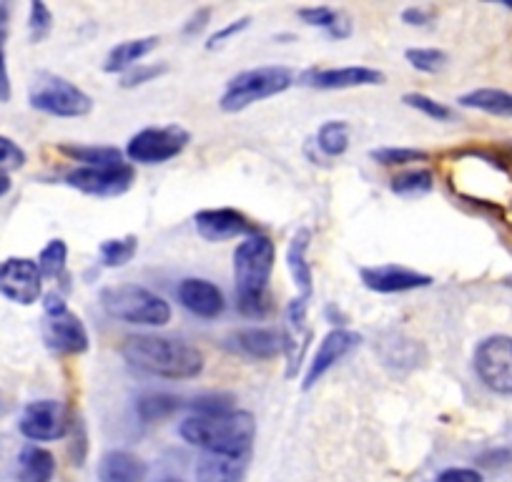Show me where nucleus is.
I'll return each mask as SVG.
<instances>
[{"instance_id": "obj_32", "label": "nucleus", "mask_w": 512, "mask_h": 482, "mask_svg": "<svg viewBox=\"0 0 512 482\" xmlns=\"http://www.w3.org/2000/svg\"><path fill=\"white\" fill-rule=\"evenodd\" d=\"M405 58L422 73H437L447 66V53L440 48H407Z\"/></svg>"}, {"instance_id": "obj_18", "label": "nucleus", "mask_w": 512, "mask_h": 482, "mask_svg": "<svg viewBox=\"0 0 512 482\" xmlns=\"http://www.w3.org/2000/svg\"><path fill=\"white\" fill-rule=\"evenodd\" d=\"M146 472H149L146 462L126 450L106 452L98 462V480L101 482H144Z\"/></svg>"}, {"instance_id": "obj_41", "label": "nucleus", "mask_w": 512, "mask_h": 482, "mask_svg": "<svg viewBox=\"0 0 512 482\" xmlns=\"http://www.w3.org/2000/svg\"><path fill=\"white\" fill-rule=\"evenodd\" d=\"M437 482H482V475L470 467H450L437 477Z\"/></svg>"}, {"instance_id": "obj_12", "label": "nucleus", "mask_w": 512, "mask_h": 482, "mask_svg": "<svg viewBox=\"0 0 512 482\" xmlns=\"http://www.w3.org/2000/svg\"><path fill=\"white\" fill-rule=\"evenodd\" d=\"M43 339L46 347L56 354H83L88 352V332L81 319L71 309L46 314L43 322Z\"/></svg>"}, {"instance_id": "obj_15", "label": "nucleus", "mask_w": 512, "mask_h": 482, "mask_svg": "<svg viewBox=\"0 0 512 482\" xmlns=\"http://www.w3.org/2000/svg\"><path fill=\"white\" fill-rule=\"evenodd\" d=\"M359 342H362L359 334L349 332V329H332V332L322 339V344H319L317 352H314L312 362H309V370L307 375H304V390H312V387L317 385L337 362H342Z\"/></svg>"}, {"instance_id": "obj_22", "label": "nucleus", "mask_w": 512, "mask_h": 482, "mask_svg": "<svg viewBox=\"0 0 512 482\" xmlns=\"http://www.w3.org/2000/svg\"><path fill=\"white\" fill-rule=\"evenodd\" d=\"M244 457H224L206 452L196 462V482H244Z\"/></svg>"}, {"instance_id": "obj_33", "label": "nucleus", "mask_w": 512, "mask_h": 482, "mask_svg": "<svg viewBox=\"0 0 512 482\" xmlns=\"http://www.w3.org/2000/svg\"><path fill=\"white\" fill-rule=\"evenodd\" d=\"M374 161L382 166H405L415 164V161H425L427 151L422 149H397V146H387V149H374L372 154Z\"/></svg>"}, {"instance_id": "obj_26", "label": "nucleus", "mask_w": 512, "mask_h": 482, "mask_svg": "<svg viewBox=\"0 0 512 482\" xmlns=\"http://www.w3.org/2000/svg\"><path fill=\"white\" fill-rule=\"evenodd\" d=\"M136 249H139V239L136 236H123V239H106L98 247V254H101L103 267H126L131 259L136 257Z\"/></svg>"}, {"instance_id": "obj_1", "label": "nucleus", "mask_w": 512, "mask_h": 482, "mask_svg": "<svg viewBox=\"0 0 512 482\" xmlns=\"http://www.w3.org/2000/svg\"><path fill=\"white\" fill-rule=\"evenodd\" d=\"M277 247L264 234L246 236L234 252L236 307L246 317L262 319L269 312V279L274 272Z\"/></svg>"}, {"instance_id": "obj_46", "label": "nucleus", "mask_w": 512, "mask_h": 482, "mask_svg": "<svg viewBox=\"0 0 512 482\" xmlns=\"http://www.w3.org/2000/svg\"><path fill=\"white\" fill-rule=\"evenodd\" d=\"M161 482H184V480H179V477H164Z\"/></svg>"}, {"instance_id": "obj_2", "label": "nucleus", "mask_w": 512, "mask_h": 482, "mask_svg": "<svg viewBox=\"0 0 512 482\" xmlns=\"http://www.w3.org/2000/svg\"><path fill=\"white\" fill-rule=\"evenodd\" d=\"M121 354L136 370L166 377V380H191L204 370V354L191 344L171 337L136 334L123 342Z\"/></svg>"}, {"instance_id": "obj_21", "label": "nucleus", "mask_w": 512, "mask_h": 482, "mask_svg": "<svg viewBox=\"0 0 512 482\" xmlns=\"http://www.w3.org/2000/svg\"><path fill=\"white\" fill-rule=\"evenodd\" d=\"M309 239H312V231L299 229L297 234L292 236V244H289V252H287L289 272H292L294 284H297L299 292H302V299H309L314 292V274L307 262Z\"/></svg>"}, {"instance_id": "obj_47", "label": "nucleus", "mask_w": 512, "mask_h": 482, "mask_svg": "<svg viewBox=\"0 0 512 482\" xmlns=\"http://www.w3.org/2000/svg\"><path fill=\"white\" fill-rule=\"evenodd\" d=\"M505 284H507V287L512 289V277H507V279H505Z\"/></svg>"}, {"instance_id": "obj_13", "label": "nucleus", "mask_w": 512, "mask_h": 482, "mask_svg": "<svg viewBox=\"0 0 512 482\" xmlns=\"http://www.w3.org/2000/svg\"><path fill=\"white\" fill-rule=\"evenodd\" d=\"M196 231L201 239L219 244V241L236 239V236H254L256 224L241 211L221 206V209H204L194 216Z\"/></svg>"}, {"instance_id": "obj_19", "label": "nucleus", "mask_w": 512, "mask_h": 482, "mask_svg": "<svg viewBox=\"0 0 512 482\" xmlns=\"http://www.w3.org/2000/svg\"><path fill=\"white\" fill-rule=\"evenodd\" d=\"M234 347L251 359H274L284 352V339L269 327H249L234 334Z\"/></svg>"}, {"instance_id": "obj_17", "label": "nucleus", "mask_w": 512, "mask_h": 482, "mask_svg": "<svg viewBox=\"0 0 512 482\" xmlns=\"http://www.w3.org/2000/svg\"><path fill=\"white\" fill-rule=\"evenodd\" d=\"M176 297H179L181 307L201 319H216L226 307L221 289L209 279H184L176 289Z\"/></svg>"}, {"instance_id": "obj_24", "label": "nucleus", "mask_w": 512, "mask_h": 482, "mask_svg": "<svg viewBox=\"0 0 512 482\" xmlns=\"http://www.w3.org/2000/svg\"><path fill=\"white\" fill-rule=\"evenodd\" d=\"M460 106L477 108L490 116H512V93L497 91V88H477L460 98Z\"/></svg>"}, {"instance_id": "obj_23", "label": "nucleus", "mask_w": 512, "mask_h": 482, "mask_svg": "<svg viewBox=\"0 0 512 482\" xmlns=\"http://www.w3.org/2000/svg\"><path fill=\"white\" fill-rule=\"evenodd\" d=\"M56 475V457L38 445H26L18 455V477L23 482H51Z\"/></svg>"}, {"instance_id": "obj_14", "label": "nucleus", "mask_w": 512, "mask_h": 482, "mask_svg": "<svg viewBox=\"0 0 512 482\" xmlns=\"http://www.w3.org/2000/svg\"><path fill=\"white\" fill-rule=\"evenodd\" d=\"M364 287L377 294H402L425 289L432 284L430 274L415 272V269L400 267V264H379V267H362L359 269Z\"/></svg>"}, {"instance_id": "obj_6", "label": "nucleus", "mask_w": 512, "mask_h": 482, "mask_svg": "<svg viewBox=\"0 0 512 482\" xmlns=\"http://www.w3.org/2000/svg\"><path fill=\"white\" fill-rule=\"evenodd\" d=\"M31 106L58 118H78L93 111V101L76 83L56 73H41L31 86Z\"/></svg>"}, {"instance_id": "obj_11", "label": "nucleus", "mask_w": 512, "mask_h": 482, "mask_svg": "<svg viewBox=\"0 0 512 482\" xmlns=\"http://www.w3.org/2000/svg\"><path fill=\"white\" fill-rule=\"evenodd\" d=\"M0 294L23 307L36 304L43 294V274L38 264L23 257L0 262Z\"/></svg>"}, {"instance_id": "obj_9", "label": "nucleus", "mask_w": 512, "mask_h": 482, "mask_svg": "<svg viewBox=\"0 0 512 482\" xmlns=\"http://www.w3.org/2000/svg\"><path fill=\"white\" fill-rule=\"evenodd\" d=\"M136 181L134 166L121 161L113 166H81L66 176V184L88 196H121L126 194Z\"/></svg>"}, {"instance_id": "obj_5", "label": "nucleus", "mask_w": 512, "mask_h": 482, "mask_svg": "<svg viewBox=\"0 0 512 482\" xmlns=\"http://www.w3.org/2000/svg\"><path fill=\"white\" fill-rule=\"evenodd\" d=\"M297 76L287 66H259L241 71L226 83V91L221 96L219 106L226 113H239L264 98L279 96L294 86Z\"/></svg>"}, {"instance_id": "obj_44", "label": "nucleus", "mask_w": 512, "mask_h": 482, "mask_svg": "<svg viewBox=\"0 0 512 482\" xmlns=\"http://www.w3.org/2000/svg\"><path fill=\"white\" fill-rule=\"evenodd\" d=\"M402 21H405L407 26H425V23L430 21V13H427L425 8H407V11L402 13Z\"/></svg>"}, {"instance_id": "obj_43", "label": "nucleus", "mask_w": 512, "mask_h": 482, "mask_svg": "<svg viewBox=\"0 0 512 482\" xmlns=\"http://www.w3.org/2000/svg\"><path fill=\"white\" fill-rule=\"evenodd\" d=\"M327 33L332 38H337V41H342V38H349V36H352V21H349L347 16H342V13H339L337 23H334V26L329 28Z\"/></svg>"}, {"instance_id": "obj_25", "label": "nucleus", "mask_w": 512, "mask_h": 482, "mask_svg": "<svg viewBox=\"0 0 512 482\" xmlns=\"http://www.w3.org/2000/svg\"><path fill=\"white\" fill-rule=\"evenodd\" d=\"M61 154H66L68 159L78 161L83 166H113L121 164L123 154L116 146H78V144H63L58 146Z\"/></svg>"}, {"instance_id": "obj_36", "label": "nucleus", "mask_w": 512, "mask_h": 482, "mask_svg": "<svg viewBox=\"0 0 512 482\" xmlns=\"http://www.w3.org/2000/svg\"><path fill=\"white\" fill-rule=\"evenodd\" d=\"M28 28H31L33 43H41L43 38L51 33L53 16H51V11H48L46 3H41V0H33L31 3V21H28Z\"/></svg>"}, {"instance_id": "obj_7", "label": "nucleus", "mask_w": 512, "mask_h": 482, "mask_svg": "<svg viewBox=\"0 0 512 482\" xmlns=\"http://www.w3.org/2000/svg\"><path fill=\"white\" fill-rule=\"evenodd\" d=\"M475 372L495 395L512 397V337L492 334L475 349Z\"/></svg>"}, {"instance_id": "obj_27", "label": "nucleus", "mask_w": 512, "mask_h": 482, "mask_svg": "<svg viewBox=\"0 0 512 482\" xmlns=\"http://www.w3.org/2000/svg\"><path fill=\"white\" fill-rule=\"evenodd\" d=\"M317 146L324 156L337 159L349 149V126L344 121H327L317 131Z\"/></svg>"}, {"instance_id": "obj_29", "label": "nucleus", "mask_w": 512, "mask_h": 482, "mask_svg": "<svg viewBox=\"0 0 512 482\" xmlns=\"http://www.w3.org/2000/svg\"><path fill=\"white\" fill-rule=\"evenodd\" d=\"M66 259H68V247L63 239L48 241L43 252L38 254V269H41L43 279H58L66 272Z\"/></svg>"}, {"instance_id": "obj_28", "label": "nucleus", "mask_w": 512, "mask_h": 482, "mask_svg": "<svg viewBox=\"0 0 512 482\" xmlns=\"http://www.w3.org/2000/svg\"><path fill=\"white\" fill-rule=\"evenodd\" d=\"M181 407V400L174 395H166V392H156V395H144L136 402V412L144 422H159L164 417L174 415Z\"/></svg>"}, {"instance_id": "obj_38", "label": "nucleus", "mask_w": 512, "mask_h": 482, "mask_svg": "<svg viewBox=\"0 0 512 482\" xmlns=\"http://www.w3.org/2000/svg\"><path fill=\"white\" fill-rule=\"evenodd\" d=\"M23 164H26V154H23L21 146L8 139V136H0V169L16 171Z\"/></svg>"}, {"instance_id": "obj_40", "label": "nucleus", "mask_w": 512, "mask_h": 482, "mask_svg": "<svg viewBox=\"0 0 512 482\" xmlns=\"http://www.w3.org/2000/svg\"><path fill=\"white\" fill-rule=\"evenodd\" d=\"M249 26H251V18L249 16H244V18H239V21L229 23V26H224V28H221V31H216L214 36H211L209 41H206V48H209V51H214L216 46L226 43V41H229V38L239 36V33L246 31V28H249Z\"/></svg>"}, {"instance_id": "obj_45", "label": "nucleus", "mask_w": 512, "mask_h": 482, "mask_svg": "<svg viewBox=\"0 0 512 482\" xmlns=\"http://www.w3.org/2000/svg\"><path fill=\"white\" fill-rule=\"evenodd\" d=\"M8 191H11V176H8V171L0 169V196H6Z\"/></svg>"}, {"instance_id": "obj_35", "label": "nucleus", "mask_w": 512, "mask_h": 482, "mask_svg": "<svg viewBox=\"0 0 512 482\" xmlns=\"http://www.w3.org/2000/svg\"><path fill=\"white\" fill-rule=\"evenodd\" d=\"M169 71V66L166 63H139L136 68H131V71H126L121 76V86L123 88H136V86H144V83L149 81H156L159 76H164V73Z\"/></svg>"}, {"instance_id": "obj_16", "label": "nucleus", "mask_w": 512, "mask_h": 482, "mask_svg": "<svg viewBox=\"0 0 512 482\" xmlns=\"http://www.w3.org/2000/svg\"><path fill=\"white\" fill-rule=\"evenodd\" d=\"M304 83L319 91H344V88H364L384 83V73L367 66L324 68V71L304 73Z\"/></svg>"}, {"instance_id": "obj_34", "label": "nucleus", "mask_w": 512, "mask_h": 482, "mask_svg": "<svg viewBox=\"0 0 512 482\" xmlns=\"http://www.w3.org/2000/svg\"><path fill=\"white\" fill-rule=\"evenodd\" d=\"M405 106L415 108V111L425 113V116L435 118V121H450L452 118V108L445 106V103L435 101V98L425 96V93H405Z\"/></svg>"}, {"instance_id": "obj_20", "label": "nucleus", "mask_w": 512, "mask_h": 482, "mask_svg": "<svg viewBox=\"0 0 512 482\" xmlns=\"http://www.w3.org/2000/svg\"><path fill=\"white\" fill-rule=\"evenodd\" d=\"M159 46V36L149 38H131V41H123L118 46H113L108 51L106 63H103V71L106 73H126L131 68H136L141 63V58L149 56L154 48Z\"/></svg>"}, {"instance_id": "obj_4", "label": "nucleus", "mask_w": 512, "mask_h": 482, "mask_svg": "<svg viewBox=\"0 0 512 482\" xmlns=\"http://www.w3.org/2000/svg\"><path fill=\"white\" fill-rule=\"evenodd\" d=\"M101 307L108 317L126 324L144 327H164L171 319V307L166 299L139 284H111L101 292Z\"/></svg>"}, {"instance_id": "obj_10", "label": "nucleus", "mask_w": 512, "mask_h": 482, "mask_svg": "<svg viewBox=\"0 0 512 482\" xmlns=\"http://www.w3.org/2000/svg\"><path fill=\"white\" fill-rule=\"evenodd\" d=\"M18 427L33 442H56L73 430V417L63 402L38 400L23 410Z\"/></svg>"}, {"instance_id": "obj_42", "label": "nucleus", "mask_w": 512, "mask_h": 482, "mask_svg": "<svg viewBox=\"0 0 512 482\" xmlns=\"http://www.w3.org/2000/svg\"><path fill=\"white\" fill-rule=\"evenodd\" d=\"M209 18H211V8H201V11L196 13V16L191 18V21L184 26L186 36H194V33L204 31V26L209 23Z\"/></svg>"}, {"instance_id": "obj_8", "label": "nucleus", "mask_w": 512, "mask_h": 482, "mask_svg": "<svg viewBox=\"0 0 512 482\" xmlns=\"http://www.w3.org/2000/svg\"><path fill=\"white\" fill-rule=\"evenodd\" d=\"M191 141L189 131L181 126H151V129L139 131L134 139L128 141L126 156L136 164H166L174 156H179Z\"/></svg>"}, {"instance_id": "obj_30", "label": "nucleus", "mask_w": 512, "mask_h": 482, "mask_svg": "<svg viewBox=\"0 0 512 482\" xmlns=\"http://www.w3.org/2000/svg\"><path fill=\"white\" fill-rule=\"evenodd\" d=\"M435 186V176L427 169H412L405 174L395 176L390 184V189L400 196H422Z\"/></svg>"}, {"instance_id": "obj_39", "label": "nucleus", "mask_w": 512, "mask_h": 482, "mask_svg": "<svg viewBox=\"0 0 512 482\" xmlns=\"http://www.w3.org/2000/svg\"><path fill=\"white\" fill-rule=\"evenodd\" d=\"M194 410L196 415H224V412L234 410V405H231V397L206 395L194 400Z\"/></svg>"}, {"instance_id": "obj_31", "label": "nucleus", "mask_w": 512, "mask_h": 482, "mask_svg": "<svg viewBox=\"0 0 512 482\" xmlns=\"http://www.w3.org/2000/svg\"><path fill=\"white\" fill-rule=\"evenodd\" d=\"M11 11L6 3H0V103L11 101V73H8V26Z\"/></svg>"}, {"instance_id": "obj_3", "label": "nucleus", "mask_w": 512, "mask_h": 482, "mask_svg": "<svg viewBox=\"0 0 512 482\" xmlns=\"http://www.w3.org/2000/svg\"><path fill=\"white\" fill-rule=\"evenodd\" d=\"M181 437L189 445L201 447L209 455L244 457L256 437V422L251 412L231 410L224 415H194L181 422Z\"/></svg>"}, {"instance_id": "obj_37", "label": "nucleus", "mask_w": 512, "mask_h": 482, "mask_svg": "<svg viewBox=\"0 0 512 482\" xmlns=\"http://www.w3.org/2000/svg\"><path fill=\"white\" fill-rule=\"evenodd\" d=\"M299 18H302L307 26H317V28H332L337 23L339 11L329 6H309V8H299Z\"/></svg>"}]
</instances>
